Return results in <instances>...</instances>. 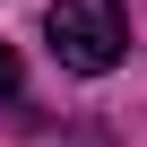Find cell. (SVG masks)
<instances>
[{
    "label": "cell",
    "instance_id": "cell-1",
    "mask_svg": "<svg viewBox=\"0 0 147 147\" xmlns=\"http://www.w3.org/2000/svg\"><path fill=\"white\" fill-rule=\"evenodd\" d=\"M43 35H52V61L78 69V78H104V69H121V52H130L121 0H52Z\"/></svg>",
    "mask_w": 147,
    "mask_h": 147
},
{
    "label": "cell",
    "instance_id": "cell-2",
    "mask_svg": "<svg viewBox=\"0 0 147 147\" xmlns=\"http://www.w3.org/2000/svg\"><path fill=\"white\" fill-rule=\"evenodd\" d=\"M18 87H26V69H18V52H9V43H0V113L18 104Z\"/></svg>",
    "mask_w": 147,
    "mask_h": 147
}]
</instances>
